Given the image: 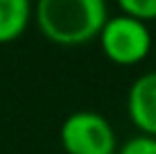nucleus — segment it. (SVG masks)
I'll return each mask as SVG.
<instances>
[{
    "instance_id": "obj_7",
    "label": "nucleus",
    "mask_w": 156,
    "mask_h": 154,
    "mask_svg": "<svg viewBox=\"0 0 156 154\" xmlns=\"http://www.w3.org/2000/svg\"><path fill=\"white\" fill-rule=\"evenodd\" d=\"M118 154H156V136H131L129 141H125V145L118 147Z\"/></svg>"
},
{
    "instance_id": "obj_3",
    "label": "nucleus",
    "mask_w": 156,
    "mask_h": 154,
    "mask_svg": "<svg viewBox=\"0 0 156 154\" xmlns=\"http://www.w3.org/2000/svg\"><path fill=\"white\" fill-rule=\"evenodd\" d=\"M59 141L66 154H118V136L98 111H75L61 123Z\"/></svg>"
},
{
    "instance_id": "obj_5",
    "label": "nucleus",
    "mask_w": 156,
    "mask_h": 154,
    "mask_svg": "<svg viewBox=\"0 0 156 154\" xmlns=\"http://www.w3.org/2000/svg\"><path fill=\"white\" fill-rule=\"evenodd\" d=\"M34 18L32 0H0V45L14 43Z\"/></svg>"
},
{
    "instance_id": "obj_6",
    "label": "nucleus",
    "mask_w": 156,
    "mask_h": 154,
    "mask_svg": "<svg viewBox=\"0 0 156 154\" xmlns=\"http://www.w3.org/2000/svg\"><path fill=\"white\" fill-rule=\"evenodd\" d=\"M120 14L138 18L143 23L156 20V0H115Z\"/></svg>"
},
{
    "instance_id": "obj_2",
    "label": "nucleus",
    "mask_w": 156,
    "mask_h": 154,
    "mask_svg": "<svg viewBox=\"0 0 156 154\" xmlns=\"http://www.w3.org/2000/svg\"><path fill=\"white\" fill-rule=\"evenodd\" d=\"M98 41L106 59L125 68L143 63L149 57L154 45L149 23H143V20L131 18L127 14L109 16Z\"/></svg>"
},
{
    "instance_id": "obj_4",
    "label": "nucleus",
    "mask_w": 156,
    "mask_h": 154,
    "mask_svg": "<svg viewBox=\"0 0 156 154\" xmlns=\"http://www.w3.org/2000/svg\"><path fill=\"white\" fill-rule=\"evenodd\" d=\"M127 116L140 134L156 136V70L143 73L129 86Z\"/></svg>"
},
{
    "instance_id": "obj_1",
    "label": "nucleus",
    "mask_w": 156,
    "mask_h": 154,
    "mask_svg": "<svg viewBox=\"0 0 156 154\" xmlns=\"http://www.w3.org/2000/svg\"><path fill=\"white\" fill-rule=\"evenodd\" d=\"M109 20L106 0H36L34 23L50 43L79 48L98 39Z\"/></svg>"
}]
</instances>
